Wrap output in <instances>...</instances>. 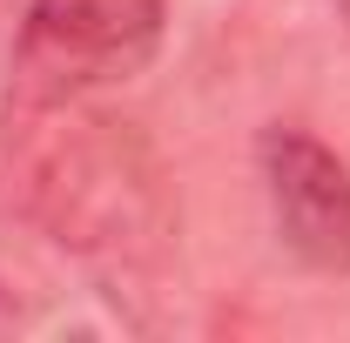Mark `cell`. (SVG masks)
I'll list each match as a JSON object with an SVG mask.
<instances>
[{
    "label": "cell",
    "mask_w": 350,
    "mask_h": 343,
    "mask_svg": "<svg viewBox=\"0 0 350 343\" xmlns=\"http://www.w3.org/2000/svg\"><path fill=\"white\" fill-rule=\"evenodd\" d=\"M27 202L61 249L108 269H142L175 236L169 175L155 148L108 115H81L68 122V135L47 141L27 175Z\"/></svg>",
    "instance_id": "1"
},
{
    "label": "cell",
    "mask_w": 350,
    "mask_h": 343,
    "mask_svg": "<svg viewBox=\"0 0 350 343\" xmlns=\"http://www.w3.org/2000/svg\"><path fill=\"white\" fill-rule=\"evenodd\" d=\"M169 27V0H27L7 54V94L27 115H61L135 81Z\"/></svg>",
    "instance_id": "2"
},
{
    "label": "cell",
    "mask_w": 350,
    "mask_h": 343,
    "mask_svg": "<svg viewBox=\"0 0 350 343\" xmlns=\"http://www.w3.org/2000/svg\"><path fill=\"white\" fill-rule=\"evenodd\" d=\"M256 175H262V202H269V222H276V243L310 276L350 283V162L304 128H262Z\"/></svg>",
    "instance_id": "3"
}]
</instances>
